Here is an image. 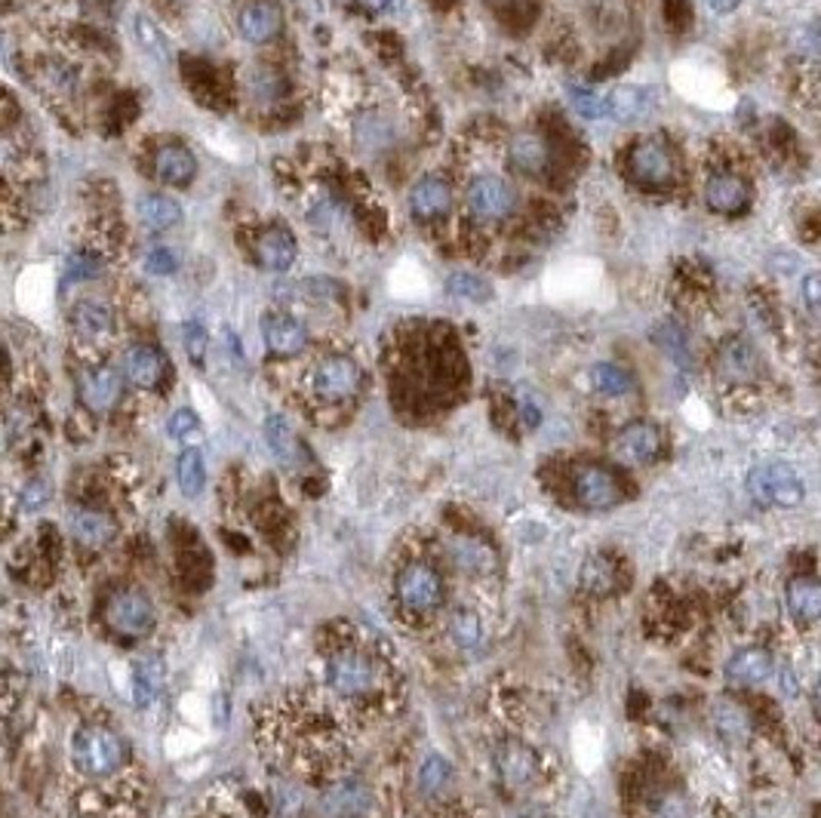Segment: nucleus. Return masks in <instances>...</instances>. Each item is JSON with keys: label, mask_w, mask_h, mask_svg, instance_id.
<instances>
[{"label": "nucleus", "mask_w": 821, "mask_h": 818, "mask_svg": "<svg viewBox=\"0 0 821 818\" xmlns=\"http://www.w3.org/2000/svg\"><path fill=\"white\" fill-rule=\"evenodd\" d=\"M364 388V372L345 354H330L311 369V391L323 403H345Z\"/></svg>", "instance_id": "nucleus-6"}, {"label": "nucleus", "mask_w": 821, "mask_h": 818, "mask_svg": "<svg viewBox=\"0 0 821 818\" xmlns=\"http://www.w3.org/2000/svg\"><path fill=\"white\" fill-rule=\"evenodd\" d=\"M447 779H450V763H447L443 757H428L419 772L421 791H425V794H437V791H443Z\"/></svg>", "instance_id": "nucleus-38"}, {"label": "nucleus", "mask_w": 821, "mask_h": 818, "mask_svg": "<svg viewBox=\"0 0 821 818\" xmlns=\"http://www.w3.org/2000/svg\"><path fill=\"white\" fill-rule=\"evenodd\" d=\"M71 327L90 342H99V339H108L115 333V315L102 301H78L71 311Z\"/></svg>", "instance_id": "nucleus-27"}, {"label": "nucleus", "mask_w": 821, "mask_h": 818, "mask_svg": "<svg viewBox=\"0 0 821 818\" xmlns=\"http://www.w3.org/2000/svg\"><path fill=\"white\" fill-rule=\"evenodd\" d=\"M206 345H210V339H206V330H203V323H185V348H188V357L194 360V364H203V357H206Z\"/></svg>", "instance_id": "nucleus-40"}, {"label": "nucleus", "mask_w": 821, "mask_h": 818, "mask_svg": "<svg viewBox=\"0 0 821 818\" xmlns=\"http://www.w3.org/2000/svg\"><path fill=\"white\" fill-rule=\"evenodd\" d=\"M135 34H139V40H142V47L152 52L154 59H160V62H167L169 52H167V40H164V34L154 28L152 19L145 16H135Z\"/></svg>", "instance_id": "nucleus-39"}, {"label": "nucleus", "mask_w": 821, "mask_h": 818, "mask_svg": "<svg viewBox=\"0 0 821 818\" xmlns=\"http://www.w3.org/2000/svg\"><path fill=\"white\" fill-rule=\"evenodd\" d=\"M167 431L172 440H191V437L198 435V416H194L191 410H176V413L169 416Z\"/></svg>", "instance_id": "nucleus-42"}, {"label": "nucleus", "mask_w": 821, "mask_h": 818, "mask_svg": "<svg viewBox=\"0 0 821 818\" xmlns=\"http://www.w3.org/2000/svg\"><path fill=\"white\" fill-rule=\"evenodd\" d=\"M717 367L726 379H751L757 369V357L751 345H745L741 339H733V342H726L721 351V360H717Z\"/></svg>", "instance_id": "nucleus-32"}, {"label": "nucleus", "mask_w": 821, "mask_h": 818, "mask_svg": "<svg viewBox=\"0 0 821 818\" xmlns=\"http://www.w3.org/2000/svg\"><path fill=\"white\" fill-rule=\"evenodd\" d=\"M804 296H806V301H809V308H812V311H819V308H821V274H816V277H809V281H806Z\"/></svg>", "instance_id": "nucleus-48"}, {"label": "nucleus", "mask_w": 821, "mask_h": 818, "mask_svg": "<svg viewBox=\"0 0 821 818\" xmlns=\"http://www.w3.org/2000/svg\"><path fill=\"white\" fill-rule=\"evenodd\" d=\"M348 718L333 711L330 701H277L269 708V718L262 720V733L274 742L277 754L284 757L293 772L305 775H323L320 769H330V775L342 779V760L348 745Z\"/></svg>", "instance_id": "nucleus-2"}, {"label": "nucleus", "mask_w": 821, "mask_h": 818, "mask_svg": "<svg viewBox=\"0 0 821 818\" xmlns=\"http://www.w3.org/2000/svg\"><path fill=\"white\" fill-rule=\"evenodd\" d=\"M816 711H821V680L816 684Z\"/></svg>", "instance_id": "nucleus-51"}, {"label": "nucleus", "mask_w": 821, "mask_h": 818, "mask_svg": "<svg viewBox=\"0 0 821 818\" xmlns=\"http://www.w3.org/2000/svg\"><path fill=\"white\" fill-rule=\"evenodd\" d=\"M44 78H47V84H50L52 90H71V86H78V74L66 66H56V62L47 68Z\"/></svg>", "instance_id": "nucleus-47"}, {"label": "nucleus", "mask_w": 821, "mask_h": 818, "mask_svg": "<svg viewBox=\"0 0 821 818\" xmlns=\"http://www.w3.org/2000/svg\"><path fill=\"white\" fill-rule=\"evenodd\" d=\"M265 440H269V450L274 452L277 462L284 465H296L299 462V437L293 435L289 422L284 416H269L265 418Z\"/></svg>", "instance_id": "nucleus-31"}, {"label": "nucleus", "mask_w": 821, "mask_h": 818, "mask_svg": "<svg viewBox=\"0 0 821 818\" xmlns=\"http://www.w3.org/2000/svg\"><path fill=\"white\" fill-rule=\"evenodd\" d=\"M628 173L643 188H668L677 176L674 151L665 139H640L628 154Z\"/></svg>", "instance_id": "nucleus-8"}, {"label": "nucleus", "mask_w": 821, "mask_h": 818, "mask_svg": "<svg viewBox=\"0 0 821 818\" xmlns=\"http://www.w3.org/2000/svg\"><path fill=\"white\" fill-rule=\"evenodd\" d=\"M788 613L797 621H819L821 618V579L797 576L788 582Z\"/></svg>", "instance_id": "nucleus-26"}, {"label": "nucleus", "mask_w": 821, "mask_h": 818, "mask_svg": "<svg viewBox=\"0 0 821 818\" xmlns=\"http://www.w3.org/2000/svg\"><path fill=\"white\" fill-rule=\"evenodd\" d=\"M591 384L606 398H621V394H628L634 388V379L616 364H597L591 369Z\"/></svg>", "instance_id": "nucleus-33"}, {"label": "nucleus", "mask_w": 821, "mask_h": 818, "mask_svg": "<svg viewBox=\"0 0 821 818\" xmlns=\"http://www.w3.org/2000/svg\"><path fill=\"white\" fill-rule=\"evenodd\" d=\"M508 157H511L514 169H520L523 176H542L548 169V164H551V149H548V142L542 135L520 133L511 142Z\"/></svg>", "instance_id": "nucleus-24"}, {"label": "nucleus", "mask_w": 821, "mask_h": 818, "mask_svg": "<svg viewBox=\"0 0 821 818\" xmlns=\"http://www.w3.org/2000/svg\"><path fill=\"white\" fill-rule=\"evenodd\" d=\"M567 99L575 108V115L585 117V120H600L606 117V99L597 96L594 90H585V86H567Z\"/></svg>", "instance_id": "nucleus-37"}, {"label": "nucleus", "mask_w": 821, "mask_h": 818, "mask_svg": "<svg viewBox=\"0 0 821 818\" xmlns=\"http://www.w3.org/2000/svg\"><path fill=\"white\" fill-rule=\"evenodd\" d=\"M47 499H50V484L40 481V477H34V481H28V484L19 489V505L25 511H37Z\"/></svg>", "instance_id": "nucleus-41"}, {"label": "nucleus", "mask_w": 821, "mask_h": 818, "mask_svg": "<svg viewBox=\"0 0 821 818\" xmlns=\"http://www.w3.org/2000/svg\"><path fill=\"white\" fill-rule=\"evenodd\" d=\"M572 493L585 508H612L621 501V486L612 471L600 465H582L572 474Z\"/></svg>", "instance_id": "nucleus-14"}, {"label": "nucleus", "mask_w": 821, "mask_h": 818, "mask_svg": "<svg viewBox=\"0 0 821 818\" xmlns=\"http://www.w3.org/2000/svg\"><path fill=\"white\" fill-rule=\"evenodd\" d=\"M102 274V262L90 256H71L68 259V281H93Z\"/></svg>", "instance_id": "nucleus-44"}, {"label": "nucleus", "mask_w": 821, "mask_h": 818, "mask_svg": "<svg viewBox=\"0 0 821 818\" xmlns=\"http://www.w3.org/2000/svg\"><path fill=\"white\" fill-rule=\"evenodd\" d=\"M443 579L435 567L428 564H406L394 579V597L406 616L419 618L435 613L443 603Z\"/></svg>", "instance_id": "nucleus-4"}, {"label": "nucleus", "mask_w": 821, "mask_h": 818, "mask_svg": "<svg viewBox=\"0 0 821 818\" xmlns=\"http://www.w3.org/2000/svg\"><path fill=\"white\" fill-rule=\"evenodd\" d=\"M431 3H435V7H447L450 0H431Z\"/></svg>", "instance_id": "nucleus-52"}, {"label": "nucleus", "mask_w": 821, "mask_h": 818, "mask_svg": "<svg viewBox=\"0 0 821 818\" xmlns=\"http://www.w3.org/2000/svg\"><path fill=\"white\" fill-rule=\"evenodd\" d=\"M237 25L250 44H269L284 28V13L274 0H252L240 10Z\"/></svg>", "instance_id": "nucleus-17"}, {"label": "nucleus", "mask_w": 821, "mask_h": 818, "mask_svg": "<svg viewBox=\"0 0 821 818\" xmlns=\"http://www.w3.org/2000/svg\"><path fill=\"white\" fill-rule=\"evenodd\" d=\"M296 240L284 228H271L255 240V262L265 271H289L296 265Z\"/></svg>", "instance_id": "nucleus-23"}, {"label": "nucleus", "mask_w": 821, "mask_h": 818, "mask_svg": "<svg viewBox=\"0 0 821 818\" xmlns=\"http://www.w3.org/2000/svg\"><path fill=\"white\" fill-rule=\"evenodd\" d=\"M133 748L108 723H81L68 738L71 803L81 818H139Z\"/></svg>", "instance_id": "nucleus-1"}, {"label": "nucleus", "mask_w": 821, "mask_h": 818, "mask_svg": "<svg viewBox=\"0 0 821 818\" xmlns=\"http://www.w3.org/2000/svg\"><path fill=\"white\" fill-rule=\"evenodd\" d=\"M176 256L169 250H164V247H157V250H152L148 256H145V268L152 271V274H172L176 271Z\"/></svg>", "instance_id": "nucleus-46"}, {"label": "nucleus", "mask_w": 821, "mask_h": 818, "mask_svg": "<svg viewBox=\"0 0 821 818\" xmlns=\"http://www.w3.org/2000/svg\"><path fill=\"white\" fill-rule=\"evenodd\" d=\"M492 763H496V775L502 782L504 791L517 794V791H526L530 785H536L538 775H542V754L523 742H504L492 754Z\"/></svg>", "instance_id": "nucleus-9"}, {"label": "nucleus", "mask_w": 821, "mask_h": 818, "mask_svg": "<svg viewBox=\"0 0 821 818\" xmlns=\"http://www.w3.org/2000/svg\"><path fill=\"white\" fill-rule=\"evenodd\" d=\"M450 637H453L462 650H474L484 640V621H480L477 613H471V609H459L453 621H450Z\"/></svg>", "instance_id": "nucleus-35"}, {"label": "nucleus", "mask_w": 821, "mask_h": 818, "mask_svg": "<svg viewBox=\"0 0 821 818\" xmlns=\"http://www.w3.org/2000/svg\"><path fill=\"white\" fill-rule=\"evenodd\" d=\"M403 0H357V7H364L369 13H391V10H397Z\"/></svg>", "instance_id": "nucleus-49"}, {"label": "nucleus", "mask_w": 821, "mask_h": 818, "mask_svg": "<svg viewBox=\"0 0 821 818\" xmlns=\"http://www.w3.org/2000/svg\"><path fill=\"white\" fill-rule=\"evenodd\" d=\"M123 376L135 388L154 391L157 384L164 382V376H167V360L152 345H133V348H127V354H123Z\"/></svg>", "instance_id": "nucleus-18"}, {"label": "nucleus", "mask_w": 821, "mask_h": 818, "mask_svg": "<svg viewBox=\"0 0 821 818\" xmlns=\"http://www.w3.org/2000/svg\"><path fill=\"white\" fill-rule=\"evenodd\" d=\"M262 342L274 357H296L308 348V330L302 320L289 315H265L262 318Z\"/></svg>", "instance_id": "nucleus-16"}, {"label": "nucleus", "mask_w": 821, "mask_h": 818, "mask_svg": "<svg viewBox=\"0 0 821 818\" xmlns=\"http://www.w3.org/2000/svg\"><path fill=\"white\" fill-rule=\"evenodd\" d=\"M68 533L81 545V548H93L99 552L105 545L115 542L118 535V520L111 518L102 508H90V505H78L68 511Z\"/></svg>", "instance_id": "nucleus-11"}, {"label": "nucleus", "mask_w": 821, "mask_h": 818, "mask_svg": "<svg viewBox=\"0 0 821 818\" xmlns=\"http://www.w3.org/2000/svg\"><path fill=\"white\" fill-rule=\"evenodd\" d=\"M665 19L674 32H683L689 22H692V7L689 0H665Z\"/></svg>", "instance_id": "nucleus-45"}, {"label": "nucleus", "mask_w": 821, "mask_h": 818, "mask_svg": "<svg viewBox=\"0 0 821 818\" xmlns=\"http://www.w3.org/2000/svg\"><path fill=\"white\" fill-rule=\"evenodd\" d=\"M135 216L148 232H169L172 225L182 222V206L164 194H145L135 203Z\"/></svg>", "instance_id": "nucleus-28"}, {"label": "nucleus", "mask_w": 821, "mask_h": 818, "mask_svg": "<svg viewBox=\"0 0 821 818\" xmlns=\"http://www.w3.org/2000/svg\"><path fill=\"white\" fill-rule=\"evenodd\" d=\"M409 210L413 216L425 218V222H435V218H443L450 210H453V191L443 179H421L413 194H409Z\"/></svg>", "instance_id": "nucleus-20"}, {"label": "nucleus", "mask_w": 821, "mask_h": 818, "mask_svg": "<svg viewBox=\"0 0 821 818\" xmlns=\"http://www.w3.org/2000/svg\"><path fill=\"white\" fill-rule=\"evenodd\" d=\"M123 394V379L118 369L111 367H90L78 372V398L90 413H108L120 403Z\"/></svg>", "instance_id": "nucleus-10"}, {"label": "nucleus", "mask_w": 821, "mask_h": 818, "mask_svg": "<svg viewBox=\"0 0 821 818\" xmlns=\"http://www.w3.org/2000/svg\"><path fill=\"white\" fill-rule=\"evenodd\" d=\"M447 289L455 299H468V301H487L489 299V284L480 281L477 274H468V271H455L453 277L447 281Z\"/></svg>", "instance_id": "nucleus-36"}, {"label": "nucleus", "mask_w": 821, "mask_h": 818, "mask_svg": "<svg viewBox=\"0 0 821 818\" xmlns=\"http://www.w3.org/2000/svg\"><path fill=\"white\" fill-rule=\"evenodd\" d=\"M176 474H179V486H182L185 496H198L206 484V465H203L201 450H185L179 455Z\"/></svg>", "instance_id": "nucleus-34"}, {"label": "nucleus", "mask_w": 821, "mask_h": 818, "mask_svg": "<svg viewBox=\"0 0 821 818\" xmlns=\"http://www.w3.org/2000/svg\"><path fill=\"white\" fill-rule=\"evenodd\" d=\"M579 582L585 588L591 597H606L619 588V567L612 557L606 554H594L582 564V572H579Z\"/></svg>", "instance_id": "nucleus-29"}, {"label": "nucleus", "mask_w": 821, "mask_h": 818, "mask_svg": "<svg viewBox=\"0 0 821 818\" xmlns=\"http://www.w3.org/2000/svg\"><path fill=\"white\" fill-rule=\"evenodd\" d=\"M323 696L345 708H388L397 692V668L382 643L345 631V640L323 650Z\"/></svg>", "instance_id": "nucleus-3"}, {"label": "nucleus", "mask_w": 821, "mask_h": 818, "mask_svg": "<svg viewBox=\"0 0 821 818\" xmlns=\"http://www.w3.org/2000/svg\"><path fill=\"white\" fill-rule=\"evenodd\" d=\"M468 206L477 218H504L514 213L517 194L499 176H480L468 185Z\"/></svg>", "instance_id": "nucleus-12"}, {"label": "nucleus", "mask_w": 821, "mask_h": 818, "mask_svg": "<svg viewBox=\"0 0 821 818\" xmlns=\"http://www.w3.org/2000/svg\"><path fill=\"white\" fill-rule=\"evenodd\" d=\"M655 108V93L650 86H616L606 96V115L616 117L621 123H631L646 117Z\"/></svg>", "instance_id": "nucleus-22"}, {"label": "nucleus", "mask_w": 821, "mask_h": 818, "mask_svg": "<svg viewBox=\"0 0 821 818\" xmlns=\"http://www.w3.org/2000/svg\"><path fill=\"white\" fill-rule=\"evenodd\" d=\"M704 203L717 216H741L751 206V185L738 173H714L704 185Z\"/></svg>", "instance_id": "nucleus-13"}, {"label": "nucleus", "mask_w": 821, "mask_h": 818, "mask_svg": "<svg viewBox=\"0 0 821 818\" xmlns=\"http://www.w3.org/2000/svg\"><path fill=\"white\" fill-rule=\"evenodd\" d=\"M662 452V431L653 422H631L616 437V455L628 465H650Z\"/></svg>", "instance_id": "nucleus-15"}, {"label": "nucleus", "mask_w": 821, "mask_h": 818, "mask_svg": "<svg viewBox=\"0 0 821 818\" xmlns=\"http://www.w3.org/2000/svg\"><path fill=\"white\" fill-rule=\"evenodd\" d=\"M662 348L668 351L670 357L680 364V367H687L689 364V345H687V339H683V333L677 330V327H665L662 330Z\"/></svg>", "instance_id": "nucleus-43"}, {"label": "nucleus", "mask_w": 821, "mask_h": 818, "mask_svg": "<svg viewBox=\"0 0 821 818\" xmlns=\"http://www.w3.org/2000/svg\"><path fill=\"white\" fill-rule=\"evenodd\" d=\"M707 3H711V10H714V13H733L741 0H707Z\"/></svg>", "instance_id": "nucleus-50"}, {"label": "nucleus", "mask_w": 821, "mask_h": 818, "mask_svg": "<svg viewBox=\"0 0 821 818\" xmlns=\"http://www.w3.org/2000/svg\"><path fill=\"white\" fill-rule=\"evenodd\" d=\"M772 674V655L760 647H748L738 650L729 662H726V680L738 689H751L770 680Z\"/></svg>", "instance_id": "nucleus-19"}, {"label": "nucleus", "mask_w": 821, "mask_h": 818, "mask_svg": "<svg viewBox=\"0 0 821 818\" xmlns=\"http://www.w3.org/2000/svg\"><path fill=\"white\" fill-rule=\"evenodd\" d=\"M450 557H453V567L465 576H489L492 567H496V554L492 548H487L484 542H474V538H455L450 545Z\"/></svg>", "instance_id": "nucleus-30"}, {"label": "nucleus", "mask_w": 821, "mask_h": 818, "mask_svg": "<svg viewBox=\"0 0 821 818\" xmlns=\"http://www.w3.org/2000/svg\"><path fill=\"white\" fill-rule=\"evenodd\" d=\"M748 493L760 505H775V508H794L806 496L804 477L785 462H763L751 467L748 474Z\"/></svg>", "instance_id": "nucleus-5"}, {"label": "nucleus", "mask_w": 821, "mask_h": 818, "mask_svg": "<svg viewBox=\"0 0 821 818\" xmlns=\"http://www.w3.org/2000/svg\"><path fill=\"white\" fill-rule=\"evenodd\" d=\"M105 625L120 637H145L154 628V606L152 601L135 591V588H120L115 591L105 606H102Z\"/></svg>", "instance_id": "nucleus-7"}, {"label": "nucleus", "mask_w": 821, "mask_h": 818, "mask_svg": "<svg viewBox=\"0 0 821 818\" xmlns=\"http://www.w3.org/2000/svg\"><path fill=\"white\" fill-rule=\"evenodd\" d=\"M198 173L194 154L182 145H164L154 154V176L167 185H188Z\"/></svg>", "instance_id": "nucleus-25"}, {"label": "nucleus", "mask_w": 821, "mask_h": 818, "mask_svg": "<svg viewBox=\"0 0 821 818\" xmlns=\"http://www.w3.org/2000/svg\"><path fill=\"white\" fill-rule=\"evenodd\" d=\"M326 806L335 818H367L369 816V791L357 779H335L326 791Z\"/></svg>", "instance_id": "nucleus-21"}]
</instances>
